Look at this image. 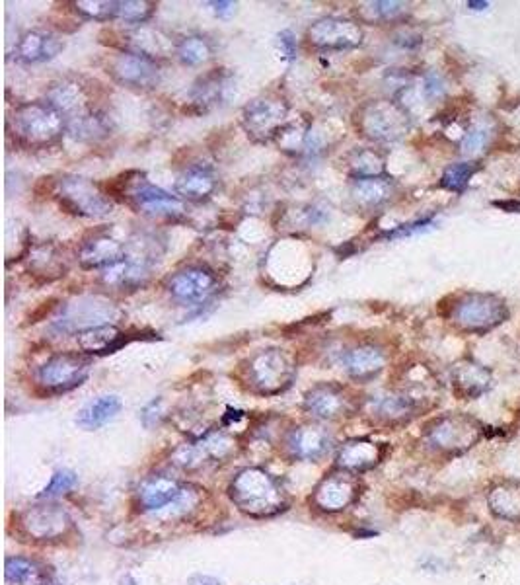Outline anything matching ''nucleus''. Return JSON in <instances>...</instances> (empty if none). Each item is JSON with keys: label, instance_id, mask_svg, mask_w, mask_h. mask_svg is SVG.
Instances as JSON below:
<instances>
[{"label": "nucleus", "instance_id": "a878e982", "mask_svg": "<svg viewBox=\"0 0 520 585\" xmlns=\"http://www.w3.org/2000/svg\"><path fill=\"white\" fill-rule=\"evenodd\" d=\"M182 490L184 484L170 474L149 476L137 490V504L145 513H156L176 502Z\"/></svg>", "mask_w": 520, "mask_h": 585}, {"label": "nucleus", "instance_id": "f03ea898", "mask_svg": "<svg viewBox=\"0 0 520 585\" xmlns=\"http://www.w3.org/2000/svg\"><path fill=\"white\" fill-rule=\"evenodd\" d=\"M297 379V363L289 351L269 348L254 353L242 365L244 387L258 396H277L291 389Z\"/></svg>", "mask_w": 520, "mask_h": 585}, {"label": "nucleus", "instance_id": "5701e85b", "mask_svg": "<svg viewBox=\"0 0 520 585\" xmlns=\"http://www.w3.org/2000/svg\"><path fill=\"white\" fill-rule=\"evenodd\" d=\"M450 383L460 400H476L493 387V373L474 359H460L450 369Z\"/></svg>", "mask_w": 520, "mask_h": 585}, {"label": "nucleus", "instance_id": "cd10ccee", "mask_svg": "<svg viewBox=\"0 0 520 585\" xmlns=\"http://www.w3.org/2000/svg\"><path fill=\"white\" fill-rule=\"evenodd\" d=\"M112 303H100L98 299H82L76 305H71L67 314L57 320L55 328L61 332H75L78 326L80 330L92 328V326H100L106 324L104 320L112 318Z\"/></svg>", "mask_w": 520, "mask_h": 585}, {"label": "nucleus", "instance_id": "dca6fc26", "mask_svg": "<svg viewBox=\"0 0 520 585\" xmlns=\"http://www.w3.org/2000/svg\"><path fill=\"white\" fill-rule=\"evenodd\" d=\"M106 71L117 84L137 90H154L162 78L158 61L129 51L113 55L106 65Z\"/></svg>", "mask_w": 520, "mask_h": 585}, {"label": "nucleus", "instance_id": "aec40b11", "mask_svg": "<svg viewBox=\"0 0 520 585\" xmlns=\"http://www.w3.org/2000/svg\"><path fill=\"white\" fill-rule=\"evenodd\" d=\"M341 363L351 381L371 383L386 369L388 353L378 344L361 342L345 350L341 355Z\"/></svg>", "mask_w": 520, "mask_h": 585}, {"label": "nucleus", "instance_id": "a19ab883", "mask_svg": "<svg viewBox=\"0 0 520 585\" xmlns=\"http://www.w3.org/2000/svg\"><path fill=\"white\" fill-rule=\"evenodd\" d=\"M478 172V166L474 162H456L450 164L441 178V188H445L448 192H464L466 186L470 184V180L474 178V174Z\"/></svg>", "mask_w": 520, "mask_h": 585}, {"label": "nucleus", "instance_id": "f3484780", "mask_svg": "<svg viewBox=\"0 0 520 585\" xmlns=\"http://www.w3.org/2000/svg\"><path fill=\"white\" fill-rule=\"evenodd\" d=\"M47 102L65 117L67 121L73 117L88 114L92 110H98L92 104V94L86 82L78 77H65L55 80L47 88Z\"/></svg>", "mask_w": 520, "mask_h": 585}, {"label": "nucleus", "instance_id": "393cba45", "mask_svg": "<svg viewBox=\"0 0 520 585\" xmlns=\"http://www.w3.org/2000/svg\"><path fill=\"white\" fill-rule=\"evenodd\" d=\"M63 49L65 41L59 36L45 30H28L14 47V59L22 65H38L53 61L63 53Z\"/></svg>", "mask_w": 520, "mask_h": 585}, {"label": "nucleus", "instance_id": "4c0bfd02", "mask_svg": "<svg viewBox=\"0 0 520 585\" xmlns=\"http://www.w3.org/2000/svg\"><path fill=\"white\" fill-rule=\"evenodd\" d=\"M4 576L8 584H30V582H38L41 578V568L30 558L12 556V558H6Z\"/></svg>", "mask_w": 520, "mask_h": 585}, {"label": "nucleus", "instance_id": "a18cd8bd", "mask_svg": "<svg viewBox=\"0 0 520 585\" xmlns=\"http://www.w3.org/2000/svg\"><path fill=\"white\" fill-rule=\"evenodd\" d=\"M164 400L162 398H154L152 402H149L143 412H141V422L145 428H154V426H160L162 418H164Z\"/></svg>", "mask_w": 520, "mask_h": 585}, {"label": "nucleus", "instance_id": "ea45409f", "mask_svg": "<svg viewBox=\"0 0 520 585\" xmlns=\"http://www.w3.org/2000/svg\"><path fill=\"white\" fill-rule=\"evenodd\" d=\"M117 0H76L73 2L76 14L94 22L117 20Z\"/></svg>", "mask_w": 520, "mask_h": 585}, {"label": "nucleus", "instance_id": "7ed1b4c3", "mask_svg": "<svg viewBox=\"0 0 520 585\" xmlns=\"http://www.w3.org/2000/svg\"><path fill=\"white\" fill-rule=\"evenodd\" d=\"M10 131L16 141L28 149H47L61 141L67 131V119L47 100L26 102L10 117Z\"/></svg>", "mask_w": 520, "mask_h": 585}, {"label": "nucleus", "instance_id": "f257e3e1", "mask_svg": "<svg viewBox=\"0 0 520 585\" xmlns=\"http://www.w3.org/2000/svg\"><path fill=\"white\" fill-rule=\"evenodd\" d=\"M228 498L242 513L256 519L275 517L289 507V496L281 482L261 467L236 472L228 484Z\"/></svg>", "mask_w": 520, "mask_h": 585}, {"label": "nucleus", "instance_id": "09e8293b", "mask_svg": "<svg viewBox=\"0 0 520 585\" xmlns=\"http://www.w3.org/2000/svg\"><path fill=\"white\" fill-rule=\"evenodd\" d=\"M187 585H221L219 580L211 578V576H203V574H197V576H191Z\"/></svg>", "mask_w": 520, "mask_h": 585}, {"label": "nucleus", "instance_id": "4be33fe9", "mask_svg": "<svg viewBox=\"0 0 520 585\" xmlns=\"http://www.w3.org/2000/svg\"><path fill=\"white\" fill-rule=\"evenodd\" d=\"M285 449L291 459L320 461L332 449V435L322 426L304 424L287 433Z\"/></svg>", "mask_w": 520, "mask_h": 585}, {"label": "nucleus", "instance_id": "de8ad7c7", "mask_svg": "<svg viewBox=\"0 0 520 585\" xmlns=\"http://www.w3.org/2000/svg\"><path fill=\"white\" fill-rule=\"evenodd\" d=\"M211 6H215V12L219 14V16H230V14H234V10H236V4L234 2H209Z\"/></svg>", "mask_w": 520, "mask_h": 585}, {"label": "nucleus", "instance_id": "b1692460", "mask_svg": "<svg viewBox=\"0 0 520 585\" xmlns=\"http://www.w3.org/2000/svg\"><path fill=\"white\" fill-rule=\"evenodd\" d=\"M121 47H123V51L149 57L152 61H160V59H168L172 53H176L178 41H174L170 34H166L160 28L143 24V26H139L123 36Z\"/></svg>", "mask_w": 520, "mask_h": 585}, {"label": "nucleus", "instance_id": "f704fd0d", "mask_svg": "<svg viewBox=\"0 0 520 585\" xmlns=\"http://www.w3.org/2000/svg\"><path fill=\"white\" fill-rule=\"evenodd\" d=\"M121 408H123V404H121L119 396H115V394L100 396L78 412L76 424L86 431H94V429L106 426L121 412Z\"/></svg>", "mask_w": 520, "mask_h": 585}, {"label": "nucleus", "instance_id": "9b49d317", "mask_svg": "<svg viewBox=\"0 0 520 585\" xmlns=\"http://www.w3.org/2000/svg\"><path fill=\"white\" fill-rule=\"evenodd\" d=\"M359 408L357 398L339 383H318L304 394V410L320 422H339Z\"/></svg>", "mask_w": 520, "mask_h": 585}, {"label": "nucleus", "instance_id": "9d476101", "mask_svg": "<svg viewBox=\"0 0 520 585\" xmlns=\"http://www.w3.org/2000/svg\"><path fill=\"white\" fill-rule=\"evenodd\" d=\"M18 529L34 543H59L75 529L67 509L59 504H38L18 515Z\"/></svg>", "mask_w": 520, "mask_h": 585}, {"label": "nucleus", "instance_id": "f8f14e48", "mask_svg": "<svg viewBox=\"0 0 520 585\" xmlns=\"http://www.w3.org/2000/svg\"><path fill=\"white\" fill-rule=\"evenodd\" d=\"M361 496V482L357 474L335 468L326 474L312 492V506L322 513H339L353 506Z\"/></svg>", "mask_w": 520, "mask_h": 585}, {"label": "nucleus", "instance_id": "c756f323", "mask_svg": "<svg viewBox=\"0 0 520 585\" xmlns=\"http://www.w3.org/2000/svg\"><path fill=\"white\" fill-rule=\"evenodd\" d=\"M219 188L215 172L207 166H191L176 180V194L191 203H203L211 199Z\"/></svg>", "mask_w": 520, "mask_h": 585}, {"label": "nucleus", "instance_id": "79ce46f5", "mask_svg": "<svg viewBox=\"0 0 520 585\" xmlns=\"http://www.w3.org/2000/svg\"><path fill=\"white\" fill-rule=\"evenodd\" d=\"M489 139H491V131H489L487 125H474V127L462 137V143H460L462 155H480V153H483V151L487 149Z\"/></svg>", "mask_w": 520, "mask_h": 585}, {"label": "nucleus", "instance_id": "6e6552de", "mask_svg": "<svg viewBox=\"0 0 520 585\" xmlns=\"http://www.w3.org/2000/svg\"><path fill=\"white\" fill-rule=\"evenodd\" d=\"M291 106L279 94H263L254 98L242 110V127L256 143L277 141L281 131L291 123Z\"/></svg>", "mask_w": 520, "mask_h": 585}, {"label": "nucleus", "instance_id": "1a4fd4ad", "mask_svg": "<svg viewBox=\"0 0 520 585\" xmlns=\"http://www.w3.org/2000/svg\"><path fill=\"white\" fill-rule=\"evenodd\" d=\"M55 197L63 211L75 217L102 219L113 211L110 197L100 190V186L80 176H63L55 186Z\"/></svg>", "mask_w": 520, "mask_h": 585}, {"label": "nucleus", "instance_id": "0eeeda50", "mask_svg": "<svg viewBox=\"0 0 520 585\" xmlns=\"http://www.w3.org/2000/svg\"><path fill=\"white\" fill-rule=\"evenodd\" d=\"M92 369V359L86 353L78 351H61L51 355L36 373L38 389L47 394H65L84 385Z\"/></svg>", "mask_w": 520, "mask_h": 585}, {"label": "nucleus", "instance_id": "2eb2a0df", "mask_svg": "<svg viewBox=\"0 0 520 585\" xmlns=\"http://www.w3.org/2000/svg\"><path fill=\"white\" fill-rule=\"evenodd\" d=\"M166 289L174 301L197 305L217 293L219 277L205 266H186L168 277Z\"/></svg>", "mask_w": 520, "mask_h": 585}, {"label": "nucleus", "instance_id": "20e7f679", "mask_svg": "<svg viewBox=\"0 0 520 585\" xmlns=\"http://www.w3.org/2000/svg\"><path fill=\"white\" fill-rule=\"evenodd\" d=\"M482 422L470 414L454 412L433 418L423 428L425 443L439 455L458 457L474 449L483 437Z\"/></svg>", "mask_w": 520, "mask_h": 585}, {"label": "nucleus", "instance_id": "4468645a", "mask_svg": "<svg viewBox=\"0 0 520 585\" xmlns=\"http://www.w3.org/2000/svg\"><path fill=\"white\" fill-rule=\"evenodd\" d=\"M421 404L404 390H382L365 402L372 424L382 428H402L419 414Z\"/></svg>", "mask_w": 520, "mask_h": 585}, {"label": "nucleus", "instance_id": "bb28decb", "mask_svg": "<svg viewBox=\"0 0 520 585\" xmlns=\"http://www.w3.org/2000/svg\"><path fill=\"white\" fill-rule=\"evenodd\" d=\"M398 194V186L392 178H357L351 184V197L359 209L378 211L388 205Z\"/></svg>", "mask_w": 520, "mask_h": 585}, {"label": "nucleus", "instance_id": "49530a36", "mask_svg": "<svg viewBox=\"0 0 520 585\" xmlns=\"http://www.w3.org/2000/svg\"><path fill=\"white\" fill-rule=\"evenodd\" d=\"M279 49H281L283 59L287 61H293L297 57V39L291 30H285L279 34Z\"/></svg>", "mask_w": 520, "mask_h": 585}, {"label": "nucleus", "instance_id": "c03bdc74", "mask_svg": "<svg viewBox=\"0 0 520 585\" xmlns=\"http://www.w3.org/2000/svg\"><path fill=\"white\" fill-rule=\"evenodd\" d=\"M419 88H421V96H423V100H427L429 104H435V102H439V100L445 98V80L441 78V75H437V73H433V71L427 73V75H423Z\"/></svg>", "mask_w": 520, "mask_h": 585}, {"label": "nucleus", "instance_id": "ddd939ff", "mask_svg": "<svg viewBox=\"0 0 520 585\" xmlns=\"http://www.w3.org/2000/svg\"><path fill=\"white\" fill-rule=\"evenodd\" d=\"M306 39L314 49L320 51H347L363 45L365 32L361 24L355 20L341 16H326L316 20L308 28Z\"/></svg>", "mask_w": 520, "mask_h": 585}, {"label": "nucleus", "instance_id": "a211bd4d", "mask_svg": "<svg viewBox=\"0 0 520 585\" xmlns=\"http://www.w3.org/2000/svg\"><path fill=\"white\" fill-rule=\"evenodd\" d=\"M127 258V246L110 234L96 233L82 240L78 264L82 270H110Z\"/></svg>", "mask_w": 520, "mask_h": 585}, {"label": "nucleus", "instance_id": "6ab92c4d", "mask_svg": "<svg viewBox=\"0 0 520 585\" xmlns=\"http://www.w3.org/2000/svg\"><path fill=\"white\" fill-rule=\"evenodd\" d=\"M232 88V75L226 69H213L193 82L189 90V106L195 114H207L230 98Z\"/></svg>", "mask_w": 520, "mask_h": 585}, {"label": "nucleus", "instance_id": "e433bc0d", "mask_svg": "<svg viewBox=\"0 0 520 585\" xmlns=\"http://www.w3.org/2000/svg\"><path fill=\"white\" fill-rule=\"evenodd\" d=\"M213 53H215V47H213L211 39L205 38L201 34H189V36L178 39L176 55L187 67H199V65L207 63L209 59H213Z\"/></svg>", "mask_w": 520, "mask_h": 585}, {"label": "nucleus", "instance_id": "c9c22d12", "mask_svg": "<svg viewBox=\"0 0 520 585\" xmlns=\"http://www.w3.org/2000/svg\"><path fill=\"white\" fill-rule=\"evenodd\" d=\"M345 168L347 172L357 178H376L384 176L386 170V156L376 149H353L345 156Z\"/></svg>", "mask_w": 520, "mask_h": 585}, {"label": "nucleus", "instance_id": "72a5a7b5", "mask_svg": "<svg viewBox=\"0 0 520 585\" xmlns=\"http://www.w3.org/2000/svg\"><path fill=\"white\" fill-rule=\"evenodd\" d=\"M408 2H398V0H376V2H363L357 6L355 14L361 24H371V26H380V24H392L400 22L408 16Z\"/></svg>", "mask_w": 520, "mask_h": 585}, {"label": "nucleus", "instance_id": "c85d7f7f", "mask_svg": "<svg viewBox=\"0 0 520 585\" xmlns=\"http://www.w3.org/2000/svg\"><path fill=\"white\" fill-rule=\"evenodd\" d=\"M78 348L86 355H106L121 350L129 338L115 324H100L76 332Z\"/></svg>", "mask_w": 520, "mask_h": 585}, {"label": "nucleus", "instance_id": "58836bf2", "mask_svg": "<svg viewBox=\"0 0 520 585\" xmlns=\"http://www.w3.org/2000/svg\"><path fill=\"white\" fill-rule=\"evenodd\" d=\"M156 12V2L150 0H121L117 4V20L129 26H143Z\"/></svg>", "mask_w": 520, "mask_h": 585}, {"label": "nucleus", "instance_id": "39448f33", "mask_svg": "<svg viewBox=\"0 0 520 585\" xmlns=\"http://www.w3.org/2000/svg\"><path fill=\"white\" fill-rule=\"evenodd\" d=\"M446 316L458 330L483 336L505 324L511 316V311L505 299L493 293L472 291L458 295Z\"/></svg>", "mask_w": 520, "mask_h": 585}, {"label": "nucleus", "instance_id": "7c9ffc66", "mask_svg": "<svg viewBox=\"0 0 520 585\" xmlns=\"http://www.w3.org/2000/svg\"><path fill=\"white\" fill-rule=\"evenodd\" d=\"M489 511L503 521L520 523V482L503 480L497 482L487 494Z\"/></svg>", "mask_w": 520, "mask_h": 585}, {"label": "nucleus", "instance_id": "423d86ee", "mask_svg": "<svg viewBox=\"0 0 520 585\" xmlns=\"http://www.w3.org/2000/svg\"><path fill=\"white\" fill-rule=\"evenodd\" d=\"M357 131L378 145L402 141L411 129L408 108L396 100H371L355 112Z\"/></svg>", "mask_w": 520, "mask_h": 585}, {"label": "nucleus", "instance_id": "412c9836", "mask_svg": "<svg viewBox=\"0 0 520 585\" xmlns=\"http://www.w3.org/2000/svg\"><path fill=\"white\" fill-rule=\"evenodd\" d=\"M388 453V447L384 443H376L367 437H355L347 439L339 449L335 457V468L347 470L351 474H363L372 468L378 467Z\"/></svg>", "mask_w": 520, "mask_h": 585}, {"label": "nucleus", "instance_id": "473e14b6", "mask_svg": "<svg viewBox=\"0 0 520 585\" xmlns=\"http://www.w3.org/2000/svg\"><path fill=\"white\" fill-rule=\"evenodd\" d=\"M112 121L100 108L67 121V133L80 143H98L112 135Z\"/></svg>", "mask_w": 520, "mask_h": 585}, {"label": "nucleus", "instance_id": "37998d69", "mask_svg": "<svg viewBox=\"0 0 520 585\" xmlns=\"http://www.w3.org/2000/svg\"><path fill=\"white\" fill-rule=\"evenodd\" d=\"M76 482H78V476H76L73 470H57L51 476V482L41 492V498H53V496L65 494V492H69V490L75 488Z\"/></svg>", "mask_w": 520, "mask_h": 585}, {"label": "nucleus", "instance_id": "2f4dec72", "mask_svg": "<svg viewBox=\"0 0 520 585\" xmlns=\"http://www.w3.org/2000/svg\"><path fill=\"white\" fill-rule=\"evenodd\" d=\"M69 264L57 244L45 242L30 250V272L45 283H51L67 272Z\"/></svg>", "mask_w": 520, "mask_h": 585}]
</instances>
